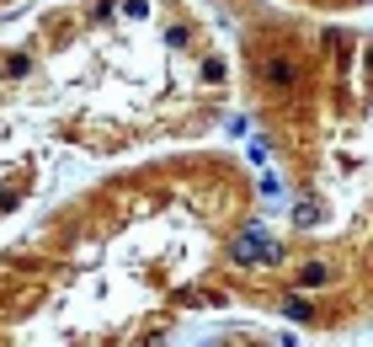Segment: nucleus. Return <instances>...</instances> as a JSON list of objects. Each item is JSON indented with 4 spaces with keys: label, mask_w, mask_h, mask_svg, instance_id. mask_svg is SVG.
<instances>
[{
    "label": "nucleus",
    "mask_w": 373,
    "mask_h": 347,
    "mask_svg": "<svg viewBox=\"0 0 373 347\" xmlns=\"http://www.w3.org/2000/svg\"><path fill=\"white\" fill-rule=\"evenodd\" d=\"M262 75H267L272 86H288L299 70H293V59H283V54H277V59H267V64H262Z\"/></svg>",
    "instance_id": "f257e3e1"
},
{
    "label": "nucleus",
    "mask_w": 373,
    "mask_h": 347,
    "mask_svg": "<svg viewBox=\"0 0 373 347\" xmlns=\"http://www.w3.org/2000/svg\"><path fill=\"white\" fill-rule=\"evenodd\" d=\"M262 246L267 240H256V235H245L240 246H235V257H240V262H256V257H262Z\"/></svg>",
    "instance_id": "f03ea898"
}]
</instances>
